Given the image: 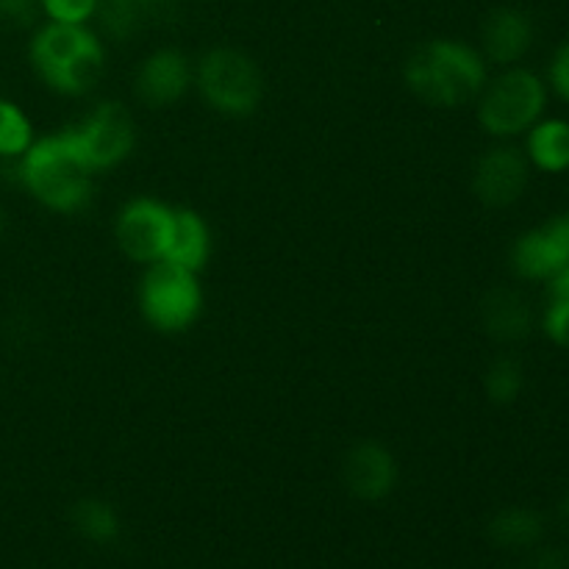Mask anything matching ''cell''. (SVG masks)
<instances>
[{"label":"cell","mask_w":569,"mask_h":569,"mask_svg":"<svg viewBox=\"0 0 569 569\" xmlns=\"http://www.w3.org/2000/svg\"><path fill=\"white\" fill-rule=\"evenodd\" d=\"M406 83L431 106H461L487 87V67L472 48L450 39H433L406 61Z\"/></svg>","instance_id":"obj_1"},{"label":"cell","mask_w":569,"mask_h":569,"mask_svg":"<svg viewBox=\"0 0 569 569\" xmlns=\"http://www.w3.org/2000/svg\"><path fill=\"white\" fill-rule=\"evenodd\" d=\"M50 22H67V26H83L98 11V0H39Z\"/></svg>","instance_id":"obj_23"},{"label":"cell","mask_w":569,"mask_h":569,"mask_svg":"<svg viewBox=\"0 0 569 569\" xmlns=\"http://www.w3.org/2000/svg\"><path fill=\"white\" fill-rule=\"evenodd\" d=\"M31 148V122L9 100H0V159H20Z\"/></svg>","instance_id":"obj_21"},{"label":"cell","mask_w":569,"mask_h":569,"mask_svg":"<svg viewBox=\"0 0 569 569\" xmlns=\"http://www.w3.org/2000/svg\"><path fill=\"white\" fill-rule=\"evenodd\" d=\"M545 522L531 509H506L489 522V539L506 550H528L542 539Z\"/></svg>","instance_id":"obj_17"},{"label":"cell","mask_w":569,"mask_h":569,"mask_svg":"<svg viewBox=\"0 0 569 569\" xmlns=\"http://www.w3.org/2000/svg\"><path fill=\"white\" fill-rule=\"evenodd\" d=\"M548 92L531 70H509L495 83L483 87L478 103V120L492 137H517L537 126L542 117Z\"/></svg>","instance_id":"obj_4"},{"label":"cell","mask_w":569,"mask_h":569,"mask_svg":"<svg viewBox=\"0 0 569 569\" xmlns=\"http://www.w3.org/2000/svg\"><path fill=\"white\" fill-rule=\"evenodd\" d=\"M39 9H42L39 0H0V28L6 31L31 28L37 22Z\"/></svg>","instance_id":"obj_24"},{"label":"cell","mask_w":569,"mask_h":569,"mask_svg":"<svg viewBox=\"0 0 569 569\" xmlns=\"http://www.w3.org/2000/svg\"><path fill=\"white\" fill-rule=\"evenodd\" d=\"M483 50L495 64H515L528 53L533 42L531 17L520 9H495L483 22Z\"/></svg>","instance_id":"obj_13"},{"label":"cell","mask_w":569,"mask_h":569,"mask_svg":"<svg viewBox=\"0 0 569 569\" xmlns=\"http://www.w3.org/2000/svg\"><path fill=\"white\" fill-rule=\"evenodd\" d=\"M511 267L526 281H550L569 267V228L565 217L522 233L511 248Z\"/></svg>","instance_id":"obj_9"},{"label":"cell","mask_w":569,"mask_h":569,"mask_svg":"<svg viewBox=\"0 0 569 569\" xmlns=\"http://www.w3.org/2000/svg\"><path fill=\"white\" fill-rule=\"evenodd\" d=\"M528 159L545 172L569 170V122L542 120L528 133Z\"/></svg>","instance_id":"obj_16"},{"label":"cell","mask_w":569,"mask_h":569,"mask_svg":"<svg viewBox=\"0 0 569 569\" xmlns=\"http://www.w3.org/2000/svg\"><path fill=\"white\" fill-rule=\"evenodd\" d=\"M137 3L139 0H98L103 28L117 39H126L137 28Z\"/></svg>","instance_id":"obj_22"},{"label":"cell","mask_w":569,"mask_h":569,"mask_svg":"<svg viewBox=\"0 0 569 569\" xmlns=\"http://www.w3.org/2000/svg\"><path fill=\"white\" fill-rule=\"evenodd\" d=\"M211 253V237L206 222L200 220L194 211H172V233L170 244H167V253L161 261H170V264L183 267L189 272L203 270L206 261Z\"/></svg>","instance_id":"obj_15"},{"label":"cell","mask_w":569,"mask_h":569,"mask_svg":"<svg viewBox=\"0 0 569 569\" xmlns=\"http://www.w3.org/2000/svg\"><path fill=\"white\" fill-rule=\"evenodd\" d=\"M3 231H6V211L0 209V233H3Z\"/></svg>","instance_id":"obj_28"},{"label":"cell","mask_w":569,"mask_h":569,"mask_svg":"<svg viewBox=\"0 0 569 569\" xmlns=\"http://www.w3.org/2000/svg\"><path fill=\"white\" fill-rule=\"evenodd\" d=\"M483 328L498 342H520L533 328V309L517 289H492L481 306Z\"/></svg>","instance_id":"obj_14"},{"label":"cell","mask_w":569,"mask_h":569,"mask_svg":"<svg viewBox=\"0 0 569 569\" xmlns=\"http://www.w3.org/2000/svg\"><path fill=\"white\" fill-rule=\"evenodd\" d=\"M70 520L72 528L94 545L114 542L117 533H120V520H117L114 509L109 503H103V500H78L72 506Z\"/></svg>","instance_id":"obj_18"},{"label":"cell","mask_w":569,"mask_h":569,"mask_svg":"<svg viewBox=\"0 0 569 569\" xmlns=\"http://www.w3.org/2000/svg\"><path fill=\"white\" fill-rule=\"evenodd\" d=\"M72 150L89 170L117 167L133 150V117L122 103H100L83 126L64 131Z\"/></svg>","instance_id":"obj_7"},{"label":"cell","mask_w":569,"mask_h":569,"mask_svg":"<svg viewBox=\"0 0 569 569\" xmlns=\"http://www.w3.org/2000/svg\"><path fill=\"white\" fill-rule=\"evenodd\" d=\"M189 78H192V70H189V59L178 50H159L150 59L142 61L137 72V94L142 103L156 106H170L187 92Z\"/></svg>","instance_id":"obj_12"},{"label":"cell","mask_w":569,"mask_h":569,"mask_svg":"<svg viewBox=\"0 0 569 569\" xmlns=\"http://www.w3.org/2000/svg\"><path fill=\"white\" fill-rule=\"evenodd\" d=\"M398 481L392 453L378 442H359L345 459V483L361 500H383Z\"/></svg>","instance_id":"obj_11"},{"label":"cell","mask_w":569,"mask_h":569,"mask_svg":"<svg viewBox=\"0 0 569 569\" xmlns=\"http://www.w3.org/2000/svg\"><path fill=\"white\" fill-rule=\"evenodd\" d=\"M17 178L39 203L56 211L81 209L92 192V170L78 159L64 131L31 142L20 156Z\"/></svg>","instance_id":"obj_3"},{"label":"cell","mask_w":569,"mask_h":569,"mask_svg":"<svg viewBox=\"0 0 569 569\" xmlns=\"http://www.w3.org/2000/svg\"><path fill=\"white\" fill-rule=\"evenodd\" d=\"M170 233L172 211L148 198L128 203L117 220V242H120L122 253L142 264H156L164 259Z\"/></svg>","instance_id":"obj_8"},{"label":"cell","mask_w":569,"mask_h":569,"mask_svg":"<svg viewBox=\"0 0 569 569\" xmlns=\"http://www.w3.org/2000/svg\"><path fill=\"white\" fill-rule=\"evenodd\" d=\"M550 83H553V89L561 98L569 100V42L565 48H559V53L553 56V64H550Z\"/></svg>","instance_id":"obj_25"},{"label":"cell","mask_w":569,"mask_h":569,"mask_svg":"<svg viewBox=\"0 0 569 569\" xmlns=\"http://www.w3.org/2000/svg\"><path fill=\"white\" fill-rule=\"evenodd\" d=\"M542 328L559 348L569 350V267L550 278Z\"/></svg>","instance_id":"obj_19"},{"label":"cell","mask_w":569,"mask_h":569,"mask_svg":"<svg viewBox=\"0 0 569 569\" xmlns=\"http://www.w3.org/2000/svg\"><path fill=\"white\" fill-rule=\"evenodd\" d=\"M528 187V159L517 148H492L481 156L472 176V192L483 206L503 209L517 203Z\"/></svg>","instance_id":"obj_10"},{"label":"cell","mask_w":569,"mask_h":569,"mask_svg":"<svg viewBox=\"0 0 569 569\" xmlns=\"http://www.w3.org/2000/svg\"><path fill=\"white\" fill-rule=\"evenodd\" d=\"M483 387H487V395L492 403L509 406L520 398L522 387H526V372H522V365L511 356H500L489 365L487 376H483Z\"/></svg>","instance_id":"obj_20"},{"label":"cell","mask_w":569,"mask_h":569,"mask_svg":"<svg viewBox=\"0 0 569 569\" xmlns=\"http://www.w3.org/2000/svg\"><path fill=\"white\" fill-rule=\"evenodd\" d=\"M198 87L217 111L231 117L253 114L264 83L250 56L233 48H217L200 59Z\"/></svg>","instance_id":"obj_6"},{"label":"cell","mask_w":569,"mask_h":569,"mask_svg":"<svg viewBox=\"0 0 569 569\" xmlns=\"http://www.w3.org/2000/svg\"><path fill=\"white\" fill-rule=\"evenodd\" d=\"M559 517H561V526H565V531L569 533V492L565 495V500H561Z\"/></svg>","instance_id":"obj_27"},{"label":"cell","mask_w":569,"mask_h":569,"mask_svg":"<svg viewBox=\"0 0 569 569\" xmlns=\"http://www.w3.org/2000/svg\"><path fill=\"white\" fill-rule=\"evenodd\" d=\"M520 569H569V556L565 550H539Z\"/></svg>","instance_id":"obj_26"},{"label":"cell","mask_w":569,"mask_h":569,"mask_svg":"<svg viewBox=\"0 0 569 569\" xmlns=\"http://www.w3.org/2000/svg\"><path fill=\"white\" fill-rule=\"evenodd\" d=\"M31 61L50 89L83 94L103 76V44L83 26L48 22L31 39Z\"/></svg>","instance_id":"obj_2"},{"label":"cell","mask_w":569,"mask_h":569,"mask_svg":"<svg viewBox=\"0 0 569 569\" xmlns=\"http://www.w3.org/2000/svg\"><path fill=\"white\" fill-rule=\"evenodd\" d=\"M565 222H567V228H569V214H567V217H565Z\"/></svg>","instance_id":"obj_29"},{"label":"cell","mask_w":569,"mask_h":569,"mask_svg":"<svg viewBox=\"0 0 569 569\" xmlns=\"http://www.w3.org/2000/svg\"><path fill=\"white\" fill-rule=\"evenodd\" d=\"M142 315L156 331L178 333L187 331L200 315L203 292L194 278V272L170 261H156L142 278V292H139Z\"/></svg>","instance_id":"obj_5"}]
</instances>
